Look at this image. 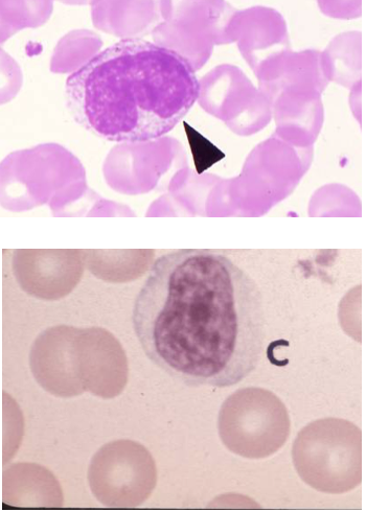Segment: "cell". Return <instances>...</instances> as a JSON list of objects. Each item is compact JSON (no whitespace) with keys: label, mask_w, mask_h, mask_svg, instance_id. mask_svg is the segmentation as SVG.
<instances>
[{"label":"cell","mask_w":366,"mask_h":512,"mask_svg":"<svg viewBox=\"0 0 366 512\" xmlns=\"http://www.w3.org/2000/svg\"><path fill=\"white\" fill-rule=\"evenodd\" d=\"M3 502L16 508H61L62 488L39 464L15 463L3 475Z\"/></svg>","instance_id":"30bf717a"},{"label":"cell","mask_w":366,"mask_h":512,"mask_svg":"<svg viewBox=\"0 0 366 512\" xmlns=\"http://www.w3.org/2000/svg\"><path fill=\"white\" fill-rule=\"evenodd\" d=\"M199 93L188 59L141 38L109 46L65 84L66 107L80 126L126 144L148 143L172 131Z\"/></svg>","instance_id":"7a4b0ae2"},{"label":"cell","mask_w":366,"mask_h":512,"mask_svg":"<svg viewBox=\"0 0 366 512\" xmlns=\"http://www.w3.org/2000/svg\"><path fill=\"white\" fill-rule=\"evenodd\" d=\"M185 127L189 136L192 150L195 155V159L198 158V156L200 157V159L197 161L199 173L202 172V166H205V169L212 166L210 159H212L214 164V162L224 157V154L221 151H219L197 131L191 128L187 123H185Z\"/></svg>","instance_id":"8fae6325"},{"label":"cell","mask_w":366,"mask_h":512,"mask_svg":"<svg viewBox=\"0 0 366 512\" xmlns=\"http://www.w3.org/2000/svg\"><path fill=\"white\" fill-rule=\"evenodd\" d=\"M260 8L237 13V23L246 31H237L239 48L257 77L273 62L289 53L285 21L273 10Z\"/></svg>","instance_id":"9c48e42d"},{"label":"cell","mask_w":366,"mask_h":512,"mask_svg":"<svg viewBox=\"0 0 366 512\" xmlns=\"http://www.w3.org/2000/svg\"><path fill=\"white\" fill-rule=\"evenodd\" d=\"M14 274L22 290L42 300H58L80 283L79 256H15Z\"/></svg>","instance_id":"ba28073f"},{"label":"cell","mask_w":366,"mask_h":512,"mask_svg":"<svg viewBox=\"0 0 366 512\" xmlns=\"http://www.w3.org/2000/svg\"><path fill=\"white\" fill-rule=\"evenodd\" d=\"M199 102L239 133L256 132L271 119V105L239 68L222 65L200 82Z\"/></svg>","instance_id":"52a82bcc"},{"label":"cell","mask_w":366,"mask_h":512,"mask_svg":"<svg viewBox=\"0 0 366 512\" xmlns=\"http://www.w3.org/2000/svg\"><path fill=\"white\" fill-rule=\"evenodd\" d=\"M294 468L313 490L330 495L349 493L362 482V433L355 424L328 417L297 434Z\"/></svg>","instance_id":"3957f363"},{"label":"cell","mask_w":366,"mask_h":512,"mask_svg":"<svg viewBox=\"0 0 366 512\" xmlns=\"http://www.w3.org/2000/svg\"><path fill=\"white\" fill-rule=\"evenodd\" d=\"M223 445L247 459H265L279 452L291 432V420L278 395L247 387L230 395L218 417Z\"/></svg>","instance_id":"5b68a950"},{"label":"cell","mask_w":366,"mask_h":512,"mask_svg":"<svg viewBox=\"0 0 366 512\" xmlns=\"http://www.w3.org/2000/svg\"><path fill=\"white\" fill-rule=\"evenodd\" d=\"M57 357L66 399L90 392L111 400L128 383L129 366L119 340L102 328L78 329L59 325Z\"/></svg>","instance_id":"277c9868"},{"label":"cell","mask_w":366,"mask_h":512,"mask_svg":"<svg viewBox=\"0 0 366 512\" xmlns=\"http://www.w3.org/2000/svg\"><path fill=\"white\" fill-rule=\"evenodd\" d=\"M157 478L152 454L140 442L128 439L103 446L88 469L91 493L108 508L142 506L154 492Z\"/></svg>","instance_id":"8992f818"},{"label":"cell","mask_w":366,"mask_h":512,"mask_svg":"<svg viewBox=\"0 0 366 512\" xmlns=\"http://www.w3.org/2000/svg\"><path fill=\"white\" fill-rule=\"evenodd\" d=\"M147 358L189 387H232L257 369L266 337L262 292L227 256L180 249L153 264L133 313Z\"/></svg>","instance_id":"6da1fadb"}]
</instances>
